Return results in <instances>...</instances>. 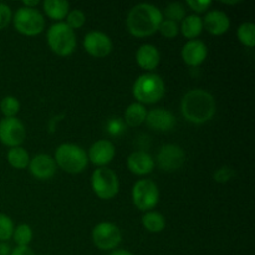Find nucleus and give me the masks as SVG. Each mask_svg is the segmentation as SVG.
<instances>
[{"label":"nucleus","instance_id":"obj_1","mask_svg":"<svg viewBox=\"0 0 255 255\" xmlns=\"http://www.w3.org/2000/svg\"><path fill=\"white\" fill-rule=\"evenodd\" d=\"M163 21V14L151 4H138L129 11L126 25L128 31L136 37H147L158 31Z\"/></svg>","mask_w":255,"mask_h":255},{"label":"nucleus","instance_id":"obj_2","mask_svg":"<svg viewBox=\"0 0 255 255\" xmlns=\"http://www.w3.org/2000/svg\"><path fill=\"white\" fill-rule=\"evenodd\" d=\"M182 115L192 124H204L216 112L214 97L206 90L196 89L187 92L182 99Z\"/></svg>","mask_w":255,"mask_h":255},{"label":"nucleus","instance_id":"obj_3","mask_svg":"<svg viewBox=\"0 0 255 255\" xmlns=\"http://www.w3.org/2000/svg\"><path fill=\"white\" fill-rule=\"evenodd\" d=\"M164 81L157 74H143L133 85V96L139 104H154L164 96Z\"/></svg>","mask_w":255,"mask_h":255},{"label":"nucleus","instance_id":"obj_4","mask_svg":"<svg viewBox=\"0 0 255 255\" xmlns=\"http://www.w3.org/2000/svg\"><path fill=\"white\" fill-rule=\"evenodd\" d=\"M55 163L71 174L81 173L87 166V154L81 147L71 143H64L57 147L55 152Z\"/></svg>","mask_w":255,"mask_h":255},{"label":"nucleus","instance_id":"obj_5","mask_svg":"<svg viewBox=\"0 0 255 255\" xmlns=\"http://www.w3.org/2000/svg\"><path fill=\"white\" fill-rule=\"evenodd\" d=\"M47 44L59 56H69L76 47V35L65 22H57L47 31Z\"/></svg>","mask_w":255,"mask_h":255},{"label":"nucleus","instance_id":"obj_6","mask_svg":"<svg viewBox=\"0 0 255 255\" xmlns=\"http://www.w3.org/2000/svg\"><path fill=\"white\" fill-rule=\"evenodd\" d=\"M14 26L17 32L25 36H35L42 32L45 20L36 9L20 7L14 15Z\"/></svg>","mask_w":255,"mask_h":255},{"label":"nucleus","instance_id":"obj_7","mask_svg":"<svg viewBox=\"0 0 255 255\" xmlns=\"http://www.w3.org/2000/svg\"><path fill=\"white\" fill-rule=\"evenodd\" d=\"M91 186L95 194L100 199H111L119 193V178L116 173L109 168L95 169L91 177Z\"/></svg>","mask_w":255,"mask_h":255},{"label":"nucleus","instance_id":"obj_8","mask_svg":"<svg viewBox=\"0 0 255 255\" xmlns=\"http://www.w3.org/2000/svg\"><path fill=\"white\" fill-rule=\"evenodd\" d=\"M132 199L139 211L153 209L159 201L158 187L151 179H141L133 186Z\"/></svg>","mask_w":255,"mask_h":255},{"label":"nucleus","instance_id":"obj_9","mask_svg":"<svg viewBox=\"0 0 255 255\" xmlns=\"http://www.w3.org/2000/svg\"><path fill=\"white\" fill-rule=\"evenodd\" d=\"M26 137L25 126L16 117H4L0 121V141L7 147H20Z\"/></svg>","mask_w":255,"mask_h":255},{"label":"nucleus","instance_id":"obj_10","mask_svg":"<svg viewBox=\"0 0 255 255\" xmlns=\"http://www.w3.org/2000/svg\"><path fill=\"white\" fill-rule=\"evenodd\" d=\"M121 232L119 227L109 222L99 223L92 231V241L94 244L101 251L114 249L121 243Z\"/></svg>","mask_w":255,"mask_h":255},{"label":"nucleus","instance_id":"obj_11","mask_svg":"<svg viewBox=\"0 0 255 255\" xmlns=\"http://www.w3.org/2000/svg\"><path fill=\"white\" fill-rule=\"evenodd\" d=\"M186 161L183 149L176 144H166L162 147L157 156V163L163 171L173 172L181 168Z\"/></svg>","mask_w":255,"mask_h":255},{"label":"nucleus","instance_id":"obj_12","mask_svg":"<svg viewBox=\"0 0 255 255\" xmlns=\"http://www.w3.org/2000/svg\"><path fill=\"white\" fill-rule=\"evenodd\" d=\"M84 47L87 54L94 57H106L112 51V41L101 31H91L84 39Z\"/></svg>","mask_w":255,"mask_h":255},{"label":"nucleus","instance_id":"obj_13","mask_svg":"<svg viewBox=\"0 0 255 255\" xmlns=\"http://www.w3.org/2000/svg\"><path fill=\"white\" fill-rule=\"evenodd\" d=\"M146 122L149 128L154 129V131L167 132L173 128L176 125V119L168 110L154 109L147 112Z\"/></svg>","mask_w":255,"mask_h":255},{"label":"nucleus","instance_id":"obj_14","mask_svg":"<svg viewBox=\"0 0 255 255\" xmlns=\"http://www.w3.org/2000/svg\"><path fill=\"white\" fill-rule=\"evenodd\" d=\"M115 153H116V151H115L114 144L106 139H101V141H97L92 144L91 148L89 149L87 158L96 166L104 167L114 159Z\"/></svg>","mask_w":255,"mask_h":255},{"label":"nucleus","instance_id":"obj_15","mask_svg":"<svg viewBox=\"0 0 255 255\" xmlns=\"http://www.w3.org/2000/svg\"><path fill=\"white\" fill-rule=\"evenodd\" d=\"M207 46L201 40H189L182 49V59L188 66L197 67L206 60Z\"/></svg>","mask_w":255,"mask_h":255},{"label":"nucleus","instance_id":"obj_16","mask_svg":"<svg viewBox=\"0 0 255 255\" xmlns=\"http://www.w3.org/2000/svg\"><path fill=\"white\" fill-rule=\"evenodd\" d=\"M30 172L37 179H50L56 172V163L54 158L47 154H37L30 161Z\"/></svg>","mask_w":255,"mask_h":255},{"label":"nucleus","instance_id":"obj_17","mask_svg":"<svg viewBox=\"0 0 255 255\" xmlns=\"http://www.w3.org/2000/svg\"><path fill=\"white\" fill-rule=\"evenodd\" d=\"M202 21H203V27H206L207 31L212 35H216V36L226 34L231 27L229 17L227 16L226 12L219 11V10L209 11L206 15V17L202 19Z\"/></svg>","mask_w":255,"mask_h":255},{"label":"nucleus","instance_id":"obj_18","mask_svg":"<svg viewBox=\"0 0 255 255\" xmlns=\"http://www.w3.org/2000/svg\"><path fill=\"white\" fill-rule=\"evenodd\" d=\"M127 166L132 173L137 174V176H144L153 171L154 159L147 152L136 151L129 154L128 159H127Z\"/></svg>","mask_w":255,"mask_h":255},{"label":"nucleus","instance_id":"obj_19","mask_svg":"<svg viewBox=\"0 0 255 255\" xmlns=\"http://www.w3.org/2000/svg\"><path fill=\"white\" fill-rule=\"evenodd\" d=\"M136 60L137 64L139 65V67L144 70H148V71H152V70L156 69L159 65V61H161V55H159L158 49L153 45H142L138 50H137L136 54Z\"/></svg>","mask_w":255,"mask_h":255},{"label":"nucleus","instance_id":"obj_20","mask_svg":"<svg viewBox=\"0 0 255 255\" xmlns=\"http://www.w3.org/2000/svg\"><path fill=\"white\" fill-rule=\"evenodd\" d=\"M44 11L50 19L64 20L69 14L70 4L66 0H45L42 2Z\"/></svg>","mask_w":255,"mask_h":255},{"label":"nucleus","instance_id":"obj_21","mask_svg":"<svg viewBox=\"0 0 255 255\" xmlns=\"http://www.w3.org/2000/svg\"><path fill=\"white\" fill-rule=\"evenodd\" d=\"M203 30V21L198 15H189L182 20L181 32L187 39H196Z\"/></svg>","mask_w":255,"mask_h":255},{"label":"nucleus","instance_id":"obj_22","mask_svg":"<svg viewBox=\"0 0 255 255\" xmlns=\"http://www.w3.org/2000/svg\"><path fill=\"white\" fill-rule=\"evenodd\" d=\"M147 116V110L139 102H134L131 104L125 111V121L128 126L131 127H137L139 125L143 124L146 121Z\"/></svg>","mask_w":255,"mask_h":255},{"label":"nucleus","instance_id":"obj_23","mask_svg":"<svg viewBox=\"0 0 255 255\" xmlns=\"http://www.w3.org/2000/svg\"><path fill=\"white\" fill-rule=\"evenodd\" d=\"M142 224L144 228L152 233H159L166 227V219L158 212H147L142 217Z\"/></svg>","mask_w":255,"mask_h":255},{"label":"nucleus","instance_id":"obj_24","mask_svg":"<svg viewBox=\"0 0 255 255\" xmlns=\"http://www.w3.org/2000/svg\"><path fill=\"white\" fill-rule=\"evenodd\" d=\"M7 162L14 168L25 169L30 163L29 153L21 147H14L7 152Z\"/></svg>","mask_w":255,"mask_h":255},{"label":"nucleus","instance_id":"obj_25","mask_svg":"<svg viewBox=\"0 0 255 255\" xmlns=\"http://www.w3.org/2000/svg\"><path fill=\"white\" fill-rule=\"evenodd\" d=\"M238 39L243 45L254 47L255 45V25L252 22H243L238 27Z\"/></svg>","mask_w":255,"mask_h":255},{"label":"nucleus","instance_id":"obj_26","mask_svg":"<svg viewBox=\"0 0 255 255\" xmlns=\"http://www.w3.org/2000/svg\"><path fill=\"white\" fill-rule=\"evenodd\" d=\"M14 241L17 247H27L32 239V231L29 224H20L14 229Z\"/></svg>","mask_w":255,"mask_h":255},{"label":"nucleus","instance_id":"obj_27","mask_svg":"<svg viewBox=\"0 0 255 255\" xmlns=\"http://www.w3.org/2000/svg\"><path fill=\"white\" fill-rule=\"evenodd\" d=\"M0 110L5 117H15V115L20 111V102L16 97L6 96L0 102Z\"/></svg>","mask_w":255,"mask_h":255},{"label":"nucleus","instance_id":"obj_28","mask_svg":"<svg viewBox=\"0 0 255 255\" xmlns=\"http://www.w3.org/2000/svg\"><path fill=\"white\" fill-rule=\"evenodd\" d=\"M14 223L6 214L0 213V242H6L14 234Z\"/></svg>","mask_w":255,"mask_h":255},{"label":"nucleus","instance_id":"obj_29","mask_svg":"<svg viewBox=\"0 0 255 255\" xmlns=\"http://www.w3.org/2000/svg\"><path fill=\"white\" fill-rule=\"evenodd\" d=\"M166 16L171 21H182L186 16V10H184L183 5L179 2H172L166 7Z\"/></svg>","mask_w":255,"mask_h":255},{"label":"nucleus","instance_id":"obj_30","mask_svg":"<svg viewBox=\"0 0 255 255\" xmlns=\"http://www.w3.org/2000/svg\"><path fill=\"white\" fill-rule=\"evenodd\" d=\"M85 21H86V16H85L84 12L81 10H72L67 14L66 16V22L65 24L70 27V29H80V27L84 26Z\"/></svg>","mask_w":255,"mask_h":255},{"label":"nucleus","instance_id":"obj_31","mask_svg":"<svg viewBox=\"0 0 255 255\" xmlns=\"http://www.w3.org/2000/svg\"><path fill=\"white\" fill-rule=\"evenodd\" d=\"M158 31L161 32L164 37H167V39H173V37H176L177 35H178L179 29L177 22L171 21V20H163V21L161 22V25H159Z\"/></svg>","mask_w":255,"mask_h":255},{"label":"nucleus","instance_id":"obj_32","mask_svg":"<svg viewBox=\"0 0 255 255\" xmlns=\"http://www.w3.org/2000/svg\"><path fill=\"white\" fill-rule=\"evenodd\" d=\"M11 9L6 4L0 2V30L5 29L11 21Z\"/></svg>","mask_w":255,"mask_h":255},{"label":"nucleus","instance_id":"obj_33","mask_svg":"<svg viewBox=\"0 0 255 255\" xmlns=\"http://www.w3.org/2000/svg\"><path fill=\"white\" fill-rule=\"evenodd\" d=\"M187 5L196 12H204L212 5L211 0H188Z\"/></svg>","mask_w":255,"mask_h":255},{"label":"nucleus","instance_id":"obj_34","mask_svg":"<svg viewBox=\"0 0 255 255\" xmlns=\"http://www.w3.org/2000/svg\"><path fill=\"white\" fill-rule=\"evenodd\" d=\"M234 171H232L228 167H223V168H219L218 171L214 173V179L219 183H226L229 179H232V177L234 176Z\"/></svg>","mask_w":255,"mask_h":255},{"label":"nucleus","instance_id":"obj_35","mask_svg":"<svg viewBox=\"0 0 255 255\" xmlns=\"http://www.w3.org/2000/svg\"><path fill=\"white\" fill-rule=\"evenodd\" d=\"M124 131V125L120 120H112V121L109 122V132L114 136L119 134L120 132Z\"/></svg>","mask_w":255,"mask_h":255},{"label":"nucleus","instance_id":"obj_36","mask_svg":"<svg viewBox=\"0 0 255 255\" xmlns=\"http://www.w3.org/2000/svg\"><path fill=\"white\" fill-rule=\"evenodd\" d=\"M10 255H35V253L29 247H16Z\"/></svg>","mask_w":255,"mask_h":255},{"label":"nucleus","instance_id":"obj_37","mask_svg":"<svg viewBox=\"0 0 255 255\" xmlns=\"http://www.w3.org/2000/svg\"><path fill=\"white\" fill-rule=\"evenodd\" d=\"M11 254V248L6 242H0V255H10Z\"/></svg>","mask_w":255,"mask_h":255},{"label":"nucleus","instance_id":"obj_38","mask_svg":"<svg viewBox=\"0 0 255 255\" xmlns=\"http://www.w3.org/2000/svg\"><path fill=\"white\" fill-rule=\"evenodd\" d=\"M22 4L25 5L24 7H27V9H34L35 6H37V5L40 4V1L39 0H24Z\"/></svg>","mask_w":255,"mask_h":255},{"label":"nucleus","instance_id":"obj_39","mask_svg":"<svg viewBox=\"0 0 255 255\" xmlns=\"http://www.w3.org/2000/svg\"><path fill=\"white\" fill-rule=\"evenodd\" d=\"M110 255H133V254H132L131 252H128V251H125V249H119V251L112 252V253Z\"/></svg>","mask_w":255,"mask_h":255},{"label":"nucleus","instance_id":"obj_40","mask_svg":"<svg viewBox=\"0 0 255 255\" xmlns=\"http://www.w3.org/2000/svg\"><path fill=\"white\" fill-rule=\"evenodd\" d=\"M221 2H223V4H227V5H236V4H239L241 0H232V1H229V0H221Z\"/></svg>","mask_w":255,"mask_h":255}]
</instances>
